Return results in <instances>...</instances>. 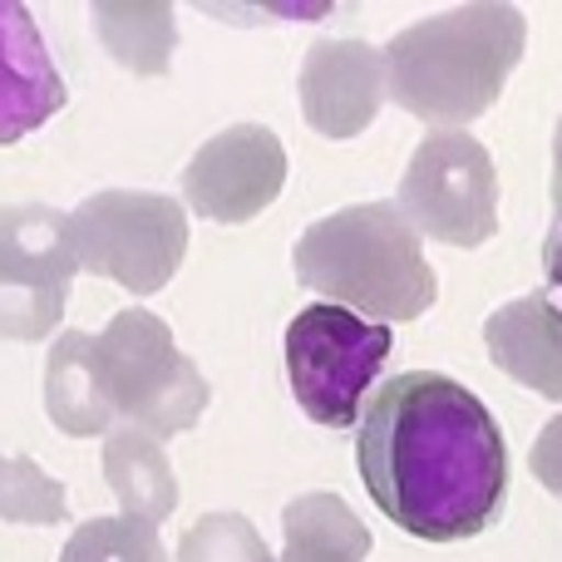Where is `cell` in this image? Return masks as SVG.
<instances>
[{
    "instance_id": "obj_3",
    "label": "cell",
    "mask_w": 562,
    "mask_h": 562,
    "mask_svg": "<svg viewBox=\"0 0 562 562\" xmlns=\"http://www.w3.org/2000/svg\"><path fill=\"white\" fill-rule=\"evenodd\" d=\"M291 267L321 301L380 326L425 316L439 296V281L419 252V233L395 203H356L311 223L291 252Z\"/></svg>"
},
{
    "instance_id": "obj_12",
    "label": "cell",
    "mask_w": 562,
    "mask_h": 562,
    "mask_svg": "<svg viewBox=\"0 0 562 562\" xmlns=\"http://www.w3.org/2000/svg\"><path fill=\"white\" fill-rule=\"evenodd\" d=\"M488 360L508 380L562 405V306L548 291L518 296L484 321Z\"/></svg>"
},
{
    "instance_id": "obj_7",
    "label": "cell",
    "mask_w": 562,
    "mask_h": 562,
    "mask_svg": "<svg viewBox=\"0 0 562 562\" xmlns=\"http://www.w3.org/2000/svg\"><path fill=\"white\" fill-rule=\"evenodd\" d=\"M400 213L419 237L445 247H484L498 233L494 154L464 128L425 134L400 178Z\"/></svg>"
},
{
    "instance_id": "obj_15",
    "label": "cell",
    "mask_w": 562,
    "mask_h": 562,
    "mask_svg": "<svg viewBox=\"0 0 562 562\" xmlns=\"http://www.w3.org/2000/svg\"><path fill=\"white\" fill-rule=\"evenodd\" d=\"M286 528V548L277 562H366L370 553V528L350 514L346 498L336 494H301L281 514Z\"/></svg>"
},
{
    "instance_id": "obj_18",
    "label": "cell",
    "mask_w": 562,
    "mask_h": 562,
    "mask_svg": "<svg viewBox=\"0 0 562 562\" xmlns=\"http://www.w3.org/2000/svg\"><path fill=\"white\" fill-rule=\"evenodd\" d=\"M59 562H164V538L144 518H89L69 533Z\"/></svg>"
},
{
    "instance_id": "obj_10",
    "label": "cell",
    "mask_w": 562,
    "mask_h": 562,
    "mask_svg": "<svg viewBox=\"0 0 562 562\" xmlns=\"http://www.w3.org/2000/svg\"><path fill=\"white\" fill-rule=\"evenodd\" d=\"M385 99V49L366 40H321L301 59V114L321 138L366 134Z\"/></svg>"
},
{
    "instance_id": "obj_5",
    "label": "cell",
    "mask_w": 562,
    "mask_h": 562,
    "mask_svg": "<svg viewBox=\"0 0 562 562\" xmlns=\"http://www.w3.org/2000/svg\"><path fill=\"white\" fill-rule=\"evenodd\" d=\"M286 375L291 395L321 429H356L366 415V395L385 366L390 326L366 321L346 306L316 301L286 326Z\"/></svg>"
},
{
    "instance_id": "obj_19",
    "label": "cell",
    "mask_w": 562,
    "mask_h": 562,
    "mask_svg": "<svg viewBox=\"0 0 562 562\" xmlns=\"http://www.w3.org/2000/svg\"><path fill=\"white\" fill-rule=\"evenodd\" d=\"M178 562H277L267 538L243 514H207L178 543Z\"/></svg>"
},
{
    "instance_id": "obj_1",
    "label": "cell",
    "mask_w": 562,
    "mask_h": 562,
    "mask_svg": "<svg viewBox=\"0 0 562 562\" xmlns=\"http://www.w3.org/2000/svg\"><path fill=\"white\" fill-rule=\"evenodd\" d=\"M356 464L375 508L425 543H464L508 504V445L469 385L405 370L366 400Z\"/></svg>"
},
{
    "instance_id": "obj_11",
    "label": "cell",
    "mask_w": 562,
    "mask_h": 562,
    "mask_svg": "<svg viewBox=\"0 0 562 562\" xmlns=\"http://www.w3.org/2000/svg\"><path fill=\"white\" fill-rule=\"evenodd\" d=\"M65 75L49 59L30 5L0 0V144H20L65 109Z\"/></svg>"
},
{
    "instance_id": "obj_14",
    "label": "cell",
    "mask_w": 562,
    "mask_h": 562,
    "mask_svg": "<svg viewBox=\"0 0 562 562\" xmlns=\"http://www.w3.org/2000/svg\"><path fill=\"white\" fill-rule=\"evenodd\" d=\"M104 479L114 488V498L124 504L128 518H144V524H164L178 508V479L168 464L164 445L144 429H109L104 435Z\"/></svg>"
},
{
    "instance_id": "obj_4",
    "label": "cell",
    "mask_w": 562,
    "mask_h": 562,
    "mask_svg": "<svg viewBox=\"0 0 562 562\" xmlns=\"http://www.w3.org/2000/svg\"><path fill=\"white\" fill-rule=\"evenodd\" d=\"M94 360L99 380H104V400L114 409V425L144 429L158 445L193 429L203 419L207 400H213L203 370L173 346V330L144 306L119 311L99 330Z\"/></svg>"
},
{
    "instance_id": "obj_8",
    "label": "cell",
    "mask_w": 562,
    "mask_h": 562,
    "mask_svg": "<svg viewBox=\"0 0 562 562\" xmlns=\"http://www.w3.org/2000/svg\"><path fill=\"white\" fill-rule=\"evenodd\" d=\"M75 272L69 213L40 203L0 207V336L45 340L65 321Z\"/></svg>"
},
{
    "instance_id": "obj_21",
    "label": "cell",
    "mask_w": 562,
    "mask_h": 562,
    "mask_svg": "<svg viewBox=\"0 0 562 562\" xmlns=\"http://www.w3.org/2000/svg\"><path fill=\"white\" fill-rule=\"evenodd\" d=\"M543 272H548V286L562 291V217L548 227V243H543Z\"/></svg>"
},
{
    "instance_id": "obj_2",
    "label": "cell",
    "mask_w": 562,
    "mask_h": 562,
    "mask_svg": "<svg viewBox=\"0 0 562 562\" xmlns=\"http://www.w3.org/2000/svg\"><path fill=\"white\" fill-rule=\"evenodd\" d=\"M528 45V15L518 5H454L415 20L385 45V89L429 134L474 124L498 104L508 75Z\"/></svg>"
},
{
    "instance_id": "obj_9",
    "label": "cell",
    "mask_w": 562,
    "mask_h": 562,
    "mask_svg": "<svg viewBox=\"0 0 562 562\" xmlns=\"http://www.w3.org/2000/svg\"><path fill=\"white\" fill-rule=\"evenodd\" d=\"M286 188V148L272 128L233 124L183 168V198L207 223H252Z\"/></svg>"
},
{
    "instance_id": "obj_16",
    "label": "cell",
    "mask_w": 562,
    "mask_h": 562,
    "mask_svg": "<svg viewBox=\"0 0 562 562\" xmlns=\"http://www.w3.org/2000/svg\"><path fill=\"white\" fill-rule=\"evenodd\" d=\"M94 30L134 75H164L178 45L173 5H94Z\"/></svg>"
},
{
    "instance_id": "obj_22",
    "label": "cell",
    "mask_w": 562,
    "mask_h": 562,
    "mask_svg": "<svg viewBox=\"0 0 562 562\" xmlns=\"http://www.w3.org/2000/svg\"><path fill=\"white\" fill-rule=\"evenodd\" d=\"M562 217V124H558V138H553V223Z\"/></svg>"
},
{
    "instance_id": "obj_17",
    "label": "cell",
    "mask_w": 562,
    "mask_h": 562,
    "mask_svg": "<svg viewBox=\"0 0 562 562\" xmlns=\"http://www.w3.org/2000/svg\"><path fill=\"white\" fill-rule=\"evenodd\" d=\"M69 518L65 484L49 479L30 454H0V524L49 528Z\"/></svg>"
},
{
    "instance_id": "obj_13",
    "label": "cell",
    "mask_w": 562,
    "mask_h": 562,
    "mask_svg": "<svg viewBox=\"0 0 562 562\" xmlns=\"http://www.w3.org/2000/svg\"><path fill=\"white\" fill-rule=\"evenodd\" d=\"M45 409H49V419L75 439H94V435L119 429L114 409H109V400H104V380H99L94 336H85V330H65V336L49 346Z\"/></svg>"
},
{
    "instance_id": "obj_20",
    "label": "cell",
    "mask_w": 562,
    "mask_h": 562,
    "mask_svg": "<svg viewBox=\"0 0 562 562\" xmlns=\"http://www.w3.org/2000/svg\"><path fill=\"white\" fill-rule=\"evenodd\" d=\"M528 469H533V479L548 488V494L562 498V415L543 425L533 454H528Z\"/></svg>"
},
{
    "instance_id": "obj_6",
    "label": "cell",
    "mask_w": 562,
    "mask_h": 562,
    "mask_svg": "<svg viewBox=\"0 0 562 562\" xmlns=\"http://www.w3.org/2000/svg\"><path fill=\"white\" fill-rule=\"evenodd\" d=\"M69 243L85 272L119 281L134 296H154L183 267L188 213L168 193L104 188L69 213Z\"/></svg>"
}]
</instances>
